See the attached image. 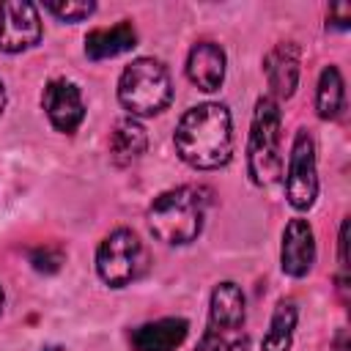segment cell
<instances>
[{"label": "cell", "mask_w": 351, "mask_h": 351, "mask_svg": "<svg viewBox=\"0 0 351 351\" xmlns=\"http://www.w3.org/2000/svg\"><path fill=\"white\" fill-rule=\"evenodd\" d=\"M41 41V16L30 0L0 3V52H25Z\"/></svg>", "instance_id": "cell-8"}, {"label": "cell", "mask_w": 351, "mask_h": 351, "mask_svg": "<svg viewBox=\"0 0 351 351\" xmlns=\"http://www.w3.org/2000/svg\"><path fill=\"white\" fill-rule=\"evenodd\" d=\"M208 208V189L203 186H176L154 197L148 206V228L151 233L170 247L192 244L206 222Z\"/></svg>", "instance_id": "cell-2"}, {"label": "cell", "mask_w": 351, "mask_h": 351, "mask_svg": "<svg viewBox=\"0 0 351 351\" xmlns=\"http://www.w3.org/2000/svg\"><path fill=\"white\" fill-rule=\"evenodd\" d=\"M263 74L269 82V96L274 101L291 99L299 85V49L291 41L274 44L263 58Z\"/></svg>", "instance_id": "cell-11"}, {"label": "cell", "mask_w": 351, "mask_h": 351, "mask_svg": "<svg viewBox=\"0 0 351 351\" xmlns=\"http://www.w3.org/2000/svg\"><path fill=\"white\" fill-rule=\"evenodd\" d=\"M315 263V236L313 225L302 217H293L285 230H282V244H280V269L288 277H304L310 274Z\"/></svg>", "instance_id": "cell-10"}, {"label": "cell", "mask_w": 351, "mask_h": 351, "mask_svg": "<svg viewBox=\"0 0 351 351\" xmlns=\"http://www.w3.org/2000/svg\"><path fill=\"white\" fill-rule=\"evenodd\" d=\"M296 318H299V310H296L293 299H280L271 313L269 329L263 335V351H288L293 343Z\"/></svg>", "instance_id": "cell-17"}, {"label": "cell", "mask_w": 351, "mask_h": 351, "mask_svg": "<svg viewBox=\"0 0 351 351\" xmlns=\"http://www.w3.org/2000/svg\"><path fill=\"white\" fill-rule=\"evenodd\" d=\"M225 52L214 41H197L186 55V77L200 90L211 93L225 82Z\"/></svg>", "instance_id": "cell-12"}, {"label": "cell", "mask_w": 351, "mask_h": 351, "mask_svg": "<svg viewBox=\"0 0 351 351\" xmlns=\"http://www.w3.org/2000/svg\"><path fill=\"white\" fill-rule=\"evenodd\" d=\"M348 25H351V5H348V3H335V5H329L326 27H332V30H348Z\"/></svg>", "instance_id": "cell-20"}, {"label": "cell", "mask_w": 351, "mask_h": 351, "mask_svg": "<svg viewBox=\"0 0 351 351\" xmlns=\"http://www.w3.org/2000/svg\"><path fill=\"white\" fill-rule=\"evenodd\" d=\"M280 104L271 96H261L252 110L250 140H247V173L252 184L269 186L280 178Z\"/></svg>", "instance_id": "cell-5"}, {"label": "cell", "mask_w": 351, "mask_h": 351, "mask_svg": "<svg viewBox=\"0 0 351 351\" xmlns=\"http://www.w3.org/2000/svg\"><path fill=\"white\" fill-rule=\"evenodd\" d=\"M30 263L36 271H58L63 263V252L55 247H38L30 252Z\"/></svg>", "instance_id": "cell-19"}, {"label": "cell", "mask_w": 351, "mask_h": 351, "mask_svg": "<svg viewBox=\"0 0 351 351\" xmlns=\"http://www.w3.org/2000/svg\"><path fill=\"white\" fill-rule=\"evenodd\" d=\"M0 313H3V288H0Z\"/></svg>", "instance_id": "cell-24"}, {"label": "cell", "mask_w": 351, "mask_h": 351, "mask_svg": "<svg viewBox=\"0 0 351 351\" xmlns=\"http://www.w3.org/2000/svg\"><path fill=\"white\" fill-rule=\"evenodd\" d=\"M189 335L186 318H159L132 329L129 343L134 351H176Z\"/></svg>", "instance_id": "cell-13"}, {"label": "cell", "mask_w": 351, "mask_h": 351, "mask_svg": "<svg viewBox=\"0 0 351 351\" xmlns=\"http://www.w3.org/2000/svg\"><path fill=\"white\" fill-rule=\"evenodd\" d=\"M3 110H5V85L0 80V115H3Z\"/></svg>", "instance_id": "cell-22"}, {"label": "cell", "mask_w": 351, "mask_h": 351, "mask_svg": "<svg viewBox=\"0 0 351 351\" xmlns=\"http://www.w3.org/2000/svg\"><path fill=\"white\" fill-rule=\"evenodd\" d=\"M41 351H60V346H47V348H41Z\"/></svg>", "instance_id": "cell-23"}, {"label": "cell", "mask_w": 351, "mask_h": 351, "mask_svg": "<svg viewBox=\"0 0 351 351\" xmlns=\"http://www.w3.org/2000/svg\"><path fill=\"white\" fill-rule=\"evenodd\" d=\"M173 99V82L162 60L134 58L118 80V101L132 118H148L167 110Z\"/></svg>", "instance_id": "cell-3"}, {"label": "cell", "mask_w": 351, "mask_h": 351, "mask_svg": "<svg viewBox=\"0 0 351 351\" xmlns=\"http://www.w3.org/2000/svg\"><path fill=\"white\" fill-rule=\"evenodd\" d=\"M173 143L176 154L195 170H217L228 165L233 154L230 110L219 101L189 107L173 132Z\"/></svg>", "instance_id": "cell-1"}, {"label": "cell", "mask_w": 351, "mask_h": 351, "mask_svg": "<svg viewBox=\"0 0 351 351\" xmlns=\"http://www.w3.org/2000/svg\"><path fill=\"white\" fill-rule=\"evenodd\" d=\"M137 47V30L132 22H118L112 27H96L85 36V55L90 60H107L118 58Z\"/></svg>", "instance_id": "cell-14"}, {"label": "cell", "mask_w": 351, "mask_h": 351, "mask_svg": "<svg viewBox=\"0 0 351 351\" xmlns=\"http://www.w3.org/2000/svg\"><path fill=\"white\" fill-rule=\"evenodd\" d=\"M148 148V134L137 118H121L110 132V159L118 167L137 162Z\"/></svg>", "instance_id": "cell-15"}, {"label": "cell", "mask_w": 351, "mask_h": 351, "mask_svg": "<svg viewBox=\"0 0 351 351\" xmlns=\"http://www.w3.org/2000/svg\"><path fill=\"white\" fill-rule=\"evenodd\" d=\"M337 351H348V337H346V332L337 335Z\"/></svg>", "instance_id": "cell-21"}, {"label": "cell", "mask_w": 351, "mask_h": 351, "mask_svg": "<svg viewBox=\"0 0 351 351\" xmlns=\"http://www.w3.org/2000/svg\"><path fill=\"white\" fill-rule=\"evenodd\" d=\"M143 261H145L143 244H140L137 233L129 228H118V230L107 233L96 250V271H99L101 282L110 288L129 285L140 274Z\"/></svg>", "instance_id": "cell-6"}, {"label": "cell", "mask_w": 351, "mask_h": 351, "mask_svg": "<svg viewBox=\"0 0 351 351\" xmlns=\"http://www.w3.org/2000/svg\"><path fill=\"white\" fill-rule=\"evenodd\" d=\"M285 197L296 211H307L318 197V170H315V143L307 129H299L288 156Z\"/></svg>", "instance_id": "cell-7"}, {"label": "cell", "mask_w": 351, "mask_h": 351, "mask_svg": "<svg viewBox=\"0 0 351 351\" xmlns=\"http://www.w3.org/2000/svg\"><path fill=\"white\" fill-rule=\"evenodd\" d=\"M346 110V88H343V77L337 71V66H326L318 77V88H315V112L324 121H337Z\"/></svg>", "instance_id": "cell-16"}, {"label": "cell", "mask_w": 351, "mask_h": 351, "mask_svg": "<svg viewBox=\"0 0 351 351\" xmlns=\"http://www.w3.org/2000/svg\"><path fill=\"white\" fill-rule=\"evenodd\" d=\"M44 11H49L60 22H82L96 11V3L93 0H60V3H44Z\"/></svg>", "instance_id": "cell-18"}, {"label": "cell", "mask_w": 351, "mask_h": 351, "mask_svg": "<svg viewBox=\"0 0 351 351\" xmlns=\"http://www.w3.org/2000/svg\"><path fill=\"white\" fill-rule=\"evenodd\" d=\"M244 318L247 310L241 288L230 280L214 285L208 299V324L197 340V351H250Z\"/></svg>", "instance_id": "cell-4"}, {"label": "cell", "mask_w": 351, "mask_h": 351, "mask_svg": "<svg viewBox=\"0 0 351 351\" xmlns=\"http://www.w3.org/2000/svg\"><path fill=\"white\" fill-rule=\"evenodd\" d=\"M41 107H44L49 123L63 134L77 132V126L85 118L82 93L71 80H49L41 93Z\"/></svg>", "instance_id": "cell-9"}]
</instances>
